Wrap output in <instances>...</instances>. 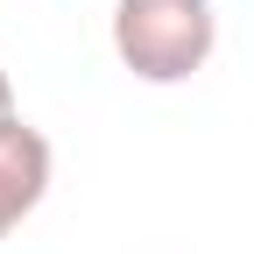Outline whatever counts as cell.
<instances>
[{"label": "cell", "mask_w": 254, "mask_h": 254, "mask_svg": "<svg viewBox=\"0 0 254 254\" xmlns=\"http://www.w3.org/2000/svg\"><path fill=\"white\" fill-rule=\"evenodd\" d=\"M219 43L212 0H120L113 7V50L141 85H184L205 71Z\"/></svg>", "instance_id": "1"}, {"label": "cell", "mask_w": 254, "mask_h": 254, "mask_svg": "<svg viewBox=\"0 0 254 254\" xmlns=\"http://www.w3.org/2000/svg\"><path fill=\"white\" fill-rule=\"evenodd\" d=\"M43 190H50V141L28 120H7L0 127V240L43 205Z\"/></svg>", "instance_id": "2"}, {"label": "cell", "mask_w": 254, "mask_h": 254, "mask_svg": "<svg viewBox=\"0 0 254 254\" xmlns=\"http://www.w3.org/2000/svg\"><path fill=\"white\" fill-rule=\"evenodd\" d=\"M14 120V85H7V71H0V127Z\"/></svg>", "instance_id": "3"}]
</instances>
